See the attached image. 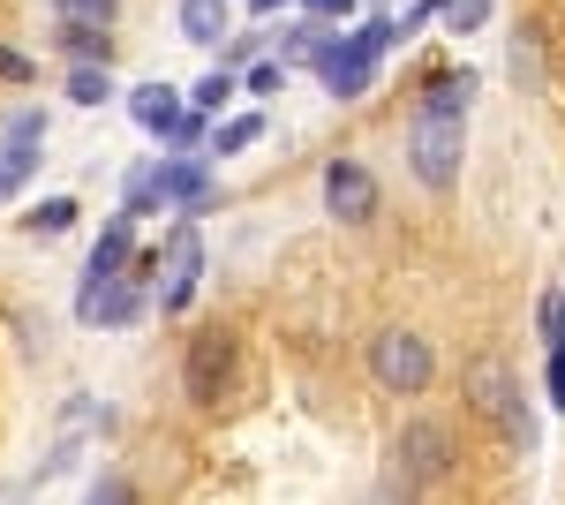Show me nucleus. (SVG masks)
I'll list each match as a JSON object with an SVG mask.
<instances>
[{"label": "nucleus", "mask_w": 565, "mask_h": 505, "mask_svg": "<svg viewBox=\"0 0 565 505\" xmlns=\"http://www.w3.org/2000/svg\"><path fill=\"white\" fill-rule=\"evenodd\" d=\"M460 400H468L482 422H498L521 453L535 445V408H527V392H521V378H513L505 355H468V370H460Z\"/></svg>", "instance_id": "nucleus-1"}, {"label": "nucleus", "mask_w": 565, "mask_h": 505, "mask_svg": "<svg viewBox=\"0 0 565 505\" xmlns=\"http://www.w3.org/2000/svg\"><path fill=\"white\" fill-rule=\"evenodd\" d=\"M370 378L385 385L392 400H423L437 385V347L415 325H385V333L370 339Z\"/></svg>", "instance_id": "nucleus-2"}, {"label": "nucleus", "mask_w": 565, "mask_h": 505, "mask_svg": "<svg viewBox=\"0 0 565 505\" xmlns=\"http://www.w3.org/2000/svg\"><path fill=\"white\" fill-rule=\"evenodd\" d=\"M309 69H317V84L332 91L340 106H354V98H370V91H377V53L354 39L348 23H324V31H317V45H309Z\"/></svg>", "instance_id": "nucleus-3"}, {"label": "nucleus", "mask_w": 565, "mask_h": 505, "mask_svg": "<svg viewBox=\"0 0 565 505\" xmlns=\"http://www.w3.org/2000/svg\"><path fill=\"white\" fill-rule=\"evenodd\" d=\"M407 167H415V181H423L430 197L460 189V167H468V122L415 114V122H407Z\"/></svg>", "instance_id": "nucleus-4"}, {"label": "nucleus", "mask_w": 565, "mask_h": 505, "mask_svg": "<svg viewBox=\"0 0 565 505\" xmlns=\"http://www.w3.org/2000/svg\"><path fill=\"white\" fill-rule=\"evenodd\" d=\"M452 467H460V438L445 422H430V415L399 422V438H392V475L399 483H445Z\"/></svg>", "instance_id": "nucleus-5"}, {"label": "nucleus", "mask_w": 565, "mask_h": 505, "mask_svg": "<svg viewBox=\"0 0 565 505\" xmlns=\"http://www.w3.org/2000/svg\"><path fill=\"white\" fill-rule=\"evenodd\" d=\"M204 287V234H196V211H174V234H167V256H159V309L181 317Z\"/></svg>", "instance_id": "nucleus-6"}, {"label": "nucleus", "mask_w": 565, "mask_h": 505, "mask_svg": "<svg viewBox=\"0 0 565 505\" xmlns=\"http://www.w3.org/2000/svg\"><path fill=\"white\" fill-rule=\"evenodd\" d=\"M143 309H151V287H143L136 272H114V280H84V287H76V325H90V333L143 325Z\"/></svg>", "instance_id": "nucleus-7"}, {"label": "nucleus", "mask_w": 565, "mask_h": 505, "mask_svg": "<svg viewBox=\"0 0 565 505\" xmlns=\"http://www.w3.org/2000/svg\"><path fill=\"white\" fill-rule=\"evenodd\" d=\"M226 385H234V333L204 325L189 339V355H181V392H189V408H218Z\"/></svg>", "instance_id": "nucleus-8"}, {"label": "nucleus", "mask_w": 565, "mask_h": 505, "mask_svg": "<svg viewBox=\"0 0 565 505\" xmlns=\"http://www.w3.org/2000/svg\"><path fill=\"white\" fill-rule=\"evenodd\" d=\"M324 211L340 227H370L377 219V173L362 167V159H332L324 167Z\"/></svg>", "instance_id": "nucleus-9"}, {"label": "nucleus", "mask_w": 565, "mask_h": 505, "mask_svg": "<svg viewBox=\"0 0 565 505\" xmlns=\"http://www.w3.org/2000/svg\"><path fill=\"white\" fill-rule=\"evenodd\" d=\"M159 197H167V211H204L218 197L212 159H196V151H167V159H159Z\"/></svg>", "instance_id": "nucleus-10"}, {"label": "nucleus", "mask_w": 565, "mask_h": 505, "mask_svg": "<svg viewBox=\"0 0 565 505\" xmlns=\"http://www.w3.org/2000/svg\"><path fill=\"white\" fill-rule=\"evenodd\" d=\"M121 106H129V122L143 128V136H159V144H167L174 122L189 114V98H181L174 84H159V76H151V84H136V91H121Z\"/></svg>", "instance_id": "nucleus-11"}, {"label": "nucleus", "mask_w": 565, "mask_h": 505, "mask_svg": "<svg viewBox=\"0 0 565 505\" xmlns=\"http://www.w3.org/2000/svg\"><path fill=\"white\" fill-rule=\"evenodd\" d=\"M482 76L460 61V69H437L430 84H423V98H415V114H437V122H468V106H476Z\"/></svg>", "instance_id": "nucleus-12"}, {"label": "nucleus", "mask_w": 565, "mask_h": 505, "mask_svg": "<svg viewBox=\"0 0 565 505\" xmlns=\"http://www.w3.org/2000/svg\"><path fill=\"white\" fill-rule=\"evenodd\" d=\"M53 53L68 69H114V23H53Z\"/></svg>", "instance_id": "nucleus-13"}, {"label": "nucleus", "mask_w": 565, "mask_h": 505, "mask_svg": "<svg viewBox=\"0 0 565 505\" xmlns=\"http://www.w3.org/2000/svg\"><path fill=\"white\" fill-rule=\"evenodd\" d=\"M535 325H543V392H551V408H565V287L543 295Z\"/></svg>", "instance_id": "nucleus-14"}, {"label": "nucleus", "mask_w": 565, "mask_h": 505, "mask_svg": "<svg viewBox=\"0 0 565 505\" xmlns=\"http://www.w3.org/2000/svg\"><path fill=\"white\" fill-rule=\"evenodd\" d=\"M136 256V211H114L106 227H98V242L84 256V280H114V272H129Z\"/></svg>", "instance_id": "nucleus-15"}, {"label": "nucleus", "mask_w": 565, "mask_h": 505, "mask_svg": "<svg viewBox=\"0 0 565 505\" xmlns=\"http://www.w3.org/2000/svg\"><path fill=\"white\" fill-rule=\"evenodd\" d=\"M174 23H181V39H189V45H204V53H212V45L234 31V8H226V0H181Z\"/></svg>", "instance_id": "nucleus-16"}, {"label": "nucleus", "mask_w": 565, "mask_h": 505, "mask_svg": "<svg viewBox=\"0 0 565 505\" xmlns=\"http://www.w3.org/2000/svg\"><path fill=\"white\" fill-rule=\"evenodd\" d=\"M513 84L527 98H543V23H521L513 31Z\"/></svg>", "instance_id": "nucleus-17"}, {"label": "nucleus", "mask_w": 565, "mask_h": 505, "mask_svg": "<svg viewBox=\"0 0 565 505\" xmlns=\"http://www.w3.org/2000/svg\"><path fill=\"white\" fill-rule=\"evenodd\" d=\"M76 219H84V204H76V197H39V204L23 211V234H45V242H53V234H68Z\"/></svg>", "instance_id": "nucleus-18"}, {"label": "nucleus", "mask_w": 565, "mask_h": 505, "mask_svg": "<svg viewBox=\"0 0 565 505\" xmlns=\"http://www.w3.org/2000/svg\"><path fill=\"white\" fill-rule=\"evenodd\" d=\"M39 173V144H0V204H15Z\"/></svg>", "instance_id": "nucleus-19"}, {"label": "nucleus", "mask_w": 565, "mask_h": 505, "mask_svg": "<svg viewBox=\"0 0 565 505\" xmlns=\"http://www.w3.org/2000/svg\"><path fill=\"white\" fill-rule=\"evenodd\" d=\"M264 136V114H234V122H212V167L218 159H242L249 144Z\"/></svg>", "instance_id": "nucleus-20"}, {"label": "nucleus", "mask_w": 565, "mask_h": 505, "mask_svg": "<svg viewBox=\"0 0 565 505\" xmlns=\"http://www.w3.org/2000/svg\"><path fill=\"white\" fill-rule=\"evenodd\" d=\"M121 211H167V197H159V159H143V167H129L121 173Z\"/></svg>", "instance_id": "nucleus-21"}, {"label": "nucleus", "mask_w": 565, "mask_h": 505, "mask_svg": "<svg viewBox=\"0 0 565 505\" xmlns=\"http://www.w3.org/2000/svg\"><path fill=\"white\" fill-rule=\"evenodd\" d=\"M68 106H114L121 98V84H114V69H68Z\"/></svg>", "instance_id": "nucleus-22"}, {"label": "nucleus", "mask_w": 565, "mask_h": 505, "mask_svg": "<svg viewBox=\"0 0 565 505\" xmlns=\"http://www.w3.org/2000/svg\"><path fill=\"white\" fill-rule=\"evenodd\" d=\"M234 69H212V76H196V84L181 91V98H189V106H196V114H204V122H218V106H234Z\"/></svg>", "instance_id": "nucleus-23"}, {"label": "nucleus", "mask_w": 565, "mask_h": 505, "mask_svg": "<svg viewBox=\"0 0 565 505\" xmlns=\"http://www.w3.org/2000/svg\"><path fill=\"white\" fill-rule=\"evenodd\" d=\"M242 91H249V98L287 91V61H279V53H257V61H249V76H242Z\"/></svg>", "instance_id": "nucleus-24"}, {"label": "nucleus", "mask_w": 565, "mask_h": 505, "mask_svg": "<svg viewBox=\"0 0 565 505\" xmlns=\"http://www.w3.org/2000/svg\"><path fill=\"white\" fill-rule=\"evenodd\" d=\"M76 505H136V483H129V475H114V467H98V475H90V491Z\"/></svg>", "instance_id": "nucleus-25"}, {"label": "nucleus", "mask_w": 565, "mask_h": 505, "mask_svg": "<svg viewBox=\"0 0 565 505\" xmlns=\"http://www.w3.org/2000/svg\"><path fill=\"white\" fill-rule=\"evenodd\" d=\"M121 0H53V23H114Z\"/></svg>", "instance_id": "nucleus-26"}, {"label": "nucleus", "mask_w": 565, "mask_h": 505, "mask_svg": "<svg viewBox=\"0 0 565 505\" xmlns=\"http://www.w3.org/2000/svg\"><path fill=\"white\" fill-rule=\"evenodd\" d=\"M490 8H498V0H445V31H452V39H468V31L490 23Z\"/></svg>", "instance_id": "nucleus-27"}, {"label": "nucleus", "mask_w": 565, "mask_h": 505, "mask_svg": "<svg viewBox=\"0 0 565 505\" xmlns=\"http://www.w3.org/2000/svg\"><path fill=\"white\" fill-rule=\"evenodd\" d=\"M0 144H45V106H15L8 128H0Z\"/></svg>", "instance_id": "nucleus-28"}, {"label": "nucleus", "mask_w": 565, "mask_h": 505, "mask_svg": "<svg viewBox=\"0 0 565 505\" xmlns=\"http://www.w3.org/2000/svg\"><path fill=\"white\" fill-rule=\"evenodd\" d=\"M212 53H218V69H249V61H257V53H264V39H257V31H242V39L226 31V39H218Z\"/></svg>", "instance_id": "nucleus-29"}, {"label": "nucleus", "mask_w": 565, "mask_h": 505, "mask_svg": "<svg viewBox=\"0 0 565 505\" xmlns=\"http://www.w3.org/2000/svg\"><path fill=\"white\" fill-rule=\"evenodd\" d=\"M39 76V53H23V45L0 39V84H31Z\"/></svg>", "instance_id": "nucleus-30"}, {"label": "nucleus", "mask_w": 565, "mask_h": 505, "mask_svg": "<svg viewBox=\"0 0 565 505\" xmlns=\"http://www.w3.org/2000/svg\"><path fill=\"white\" fill-rule=\"evenodd\" d=\"M354 8H362V0H302L309 23H354Z\"/></svg>", "instance_id": "nucleus-31"}, {"label": "nucleus", "mask_w": 565, "mask_h": 505, "mask_svg": "<svg viewBox=\"0 0 565 505\" xmlns=\"http://www.w3.org/2000/svg\"><path fill=\"white\" fill-rule=\"evenodd\" d=\"M249 15H279V8H295V0H242Z\"/></svg>", "instance_id": "nucleus-32"}, {"label": "nucleus", "mask_w": 565, "mask_h": 505, "mask_svg": "<svg viewBox=\"0 0 565 505\" xmlns=\"http://www.w3.org/2000/svg\"><path fill=\"white\" fill-rule=\"evenodd\" d=\"M385 8H392V0H385Z\"/></svg>", "instance_id": "nucleus-33"}]
</instances>
